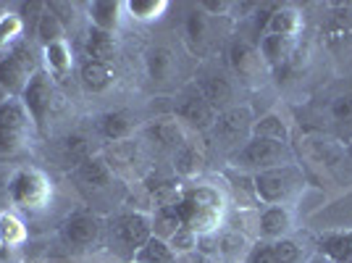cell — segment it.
<instances>
[{"instance_id": "6da1fadb", "label": "cell", "mask_w": 352, "mask_h": 263, "mask_svg": "<svg viewBox=\"0 0 352 263\" xmlns=\"http://www.w3.org/2000/svg\"><path fill=\"white\" fill-rule=\"evenodd\" d=\"M223 208H226L223 195L219 187H210V185H187L182 187L179 200H176L182 224L190 227L200 237L213 234L223 227Z\"/></svg>"}, {"instance_id": "7a4b0ae2", "label": "cell", "mask_w": 352, "mask_h": 263, "mask_svg": "<svg viewBox=\"0 0 352 263\" xmlns=\"http://www.w3.org/2000/svg\"><path fill=\"white\" fill-rule=\"evenodd\" d=\"M105 237H108V250L116 255L121 263H132L140 248L153 237L150 229V216L142 211H124L105 221Z\"/></svg>"}, {"instance_id": "3957f363", "label": "cell", "mask_w": 352, "mask_h": 263, "mask_svg": "<svg viewBox=\"0 0 352 263\" xmlns=\"http://www.w3.org/2000/svg\"><path fill=\"white\" fill-rule=\"evenodd\" d=\"M229 161H232V169H236V171L258 174V171H265V169H276V166H289V163H294V150L289 143L250 137L236 153H232Z\"/></svg>"}, {"instance_id": "277c9868", "label": "cell", "mask_w": 352, "mask_h": 263, "mask_svg": "<svg viewBox=\"0 0 352 263\" xmlns=\"http://www.w3.org/2000/svg\"><path fill=\"white\" fill-rule=\"evenodd\" d=\"M8 200L16 211L40 213L53 200V182L40 169H16L8 179Z\"/></svg>"}, {"instance_id": "5b68a950", "label": "cell", "mask_w": 352, "mask_h": 263, "mask_svg": "<svg viewBox=\"0 0 352 263\" xmlns=\"http://www.w3.org/2000/svg\"><path fill=\"white\" fill-rule=\"evenodd\" d=\"M40 72V56L32 43H16L0 56V85L11 98H21L30 79Z\"/></svg>"}, {"instance_id": "8992f818", "label": "cell", "mask_w": 352, "mask_h": 263, "mask_svg": "<svg viewBox=\"0 0 352 263\" xmlns=\"http://www.w3.org/2000/svg\"><path fill=\"white\" fill-rule=\"evenodd\" d=\"M305 185V176L300 171L297 163L289 166H276V169H265L252 174V187H255V198L263 205H284L294 192Z\"/></svg>"}, {"instance_id": "52a82bcc", "label": "cell", "mask_w": 352, "mask_h": 263, "mask_svg": "<svg viewBox=\"0 0 352 263\" xmlns=\"http://www.w3.org/2000/svg\"><path fill=\"white\" fill-rule=\"evenodd\" d=\"M30 129H34V124H32L24 103L19 98H8L0 105V156L19 153L27 143Z\"/></svg>"}, {"instance_id": "ba28073f", "label": "cell", "mask_w": 352, "mask_h": 263, "mask_svg": "<svg viewBox=\"0 0 352 263\" xmlns=\"http://www.w3.org/2000/svg\"><path fill=\"white\" fill-rule=\"evenodd\" d=\"M19 101L24 103L32 124H34V129L45 132L47 121L53 116V108H56V85H53V76L45 72V69H40V72L30 79V85L21 92Z\"/></svg>"}, {"instance_id": "9c48e42d", "label": "cell", "mask_w": 352, "mask_h": 263, "mask_svg": "<svg viewBox=\"0 0 352 263\" xmlns=\"http://www.w3.org/2000/svg\"><path fill=\"white\" fill-rule=\"evenodd\" d=\"M252 124H255V114L250 105H232L219 114L210 134L216 137V143L236 153L252 137Z\"/></svg>"}, {"instance_id": "30bf717a", "label": "cell", "mask_w": 352, "mask_h": 263, "mask_svg": "<svg viewBox=\"0 0 352 263\" xmlns=\"http://www.w3.org/2000/svg\"><path fill=\"white\" fill-rule=\"evenodd\" d=\"M174 116L179 118V124L190 132H210L216 118H219V111L210 105V103L197 92L195 85H187L176 95L174 103Z\"/></svg>"}, {"instance_id": "8fae6325", "label": "cell", "mask_w": 352, "mask_h": 263, "mask_svg": "<svg viewBox=\"0 0 352 263\" xmlns=\"http://www.w3.org/2000/svg\"><path fill=\"white\" fill-rule=\"evenodd\" d=\"M105 234V221L98 213L79 211L60 224L58 237L69 250H89L95 248Z\"/></svg>"}, {"instance_id": "7c38bea8", "label": "cell", "mask_w": 352, "mask_h": 263, "mask_svg": "<svg viewBox=\"0 0 352 263\" xmlns=\"http://www.w3.org/2000/svg\"><path fill=\"white\" fill-rule=\"evenodd\" d=\"M195 87H197V92L206 98L216 111H226V108H232V105H236L234 103V82L226 76L223 72H200L197 76H195V82H192Z\"/></svg>"}, {"instance_id": "4fadbf2b", "label": "cell", "mask_w": 352, "mask_h": 263, "mask_svg": "<svg viewBox=\"0 0 352 263\" xmlns=\"http://www.w3.org/2000/svg\"><path fill=\"white\" fill-rule=\"evenodd\" d=\"M140 134L145 137L150 145L161 147V150H168V153H176L179 147L184 145V140H187V129L179 124L176 116L153 118V121H147L145 127L140 129Z\"/></svg>"}, {"instance_id": "5bb4252c", "label": "cell", "mask_w": 352, "mask_h": 263, "mask_svg": "<svg viewBox=\"0 0 352 263\" xmlns=\"http://www.w3.org/2000/svg\"><path fill=\"white\" fill-rule=\"evenodd\" d=\"M72 179L79 185V190H89V192H103L113 185V169L108 166V161L100 156H89L87 161H82L76 169L72 171Z\"/></svg>"}, {"instance_id": "9a60e30c", "label": "cell", "mask_w": 352, "mask_h": 263, "mask_svg": "<svg viewBox=\"0 0 352 263\" xmlns=\"http://www.w3.org/2000/svg\"><path fill=\"white\" fill-rule=\"evenodd\" d=\"M226 59H229V66H232L234 76L245 79V82L255 79L258 72H261V66H265L263 59H261V53H258V45H252L250 40H245V37H234V40L229 43Z\"/></svg>"}, {"instance_id": "2e32d148", "label": "cell", "mask_w": 352, "mask_h": 263, "mask_svg": "<svg viewBox=\"0 0 352 263\" xmlns=\"http://www.w3.org/2000/svg\"><path fill=\"white\" fill-rule=\"evenodd\" d=\"M95 129L105 143H121V140H129L140 129V121L132 111L118 108V111H105L95 118Z\"/></svg>"}, {"instance_id": "e0dca14e", "label": "cell", "mask_w": 352, "mask_h": 263, "mask_svg": "<svg viewBox=\"0 0 352 263\" xmlns=\"http://www.w3.org/2000/svg\"><path fill=\"white\" fill-rule=\"evenodd\" d=\"M184 45L192 56H206L213 45L210 37V16L206 11H200L197 6L192 8L187 19H184Z\"/></svg>"}, {"instance_id": "ac0fdd59", "label": "cell", "mask_w": 352, "mask_h": 263, "mask_svg": "<svg viewBox=\"0 0 352 263\" xmlns=\"http://www.w3.org/2000/svg\"><path fill=\"white\" fill-rule=\"evenodd\" d=\"M292 227V213L287 205H265L258 216V232L268 242H276L281 237H287Z\"/></svg>"}, {"instance_id": "d6986e66", "label": "cell", "mask_w": 352, "mask_h": 263, "mask_svg": "<svg viewBox=\"0 0 352 263\" xmlns=\"http://www.w3.org/2000/svg\"><path fill=\"white\" fill-rule=\"evenodd\" d=\"M79 82H82V87L87 90V92L100 95V92L113 87L116 74H113V69H111V63H100V61L85 59L82 63H79Z\"/></svg>"}, {"instance_id": "ffe728a7", "label": "cell", "mask_w": 352, "mask_h": 263, "mask_svg": "<svg viewBox=\"0 0 352 263\" xmlns=\"http://www.w3.org/2000/svg\"><path fill=\"white\" fill-rule=\"evenodd\" d=\"M145 72L153 82L166 85L176 74V53L168 45H155L145 53Z\"/></svg>"}, {"instance_id": "44dd1931", "label": "cell", "mask_w": 352, "mask_h": 263, "mask_svg": "<svg viewBox=\"0 0 352 263\" xmlns=\"http://www.w3.org/2000/svg\"><path fill=\"white\" fill-rule=\"evenodd\" d=\"M87 19L89 27L116 34L118 27H121V19H124V3H113V0L87 3Z\"/></svg>"}, {"instance_id": "7402d4cb", "label": "cell", "mask_w": 352, "mask_h": 263, "mask_svg": "<svg viewBox=\"0 0 352 263\" xmlns=\"http://www.w3.org/2000/svg\"><path fill=\"white\" fill-rule=\"evenodd\" d=\"M258 53L263 59L265 66L276 69V66H287L294 53V37H281V34H261L258 43Z\"/></svg>"}, {"instance_id": "603a6c76", "label": "cell", "mask_w": 352, "mask_h": 263, "mask_svg": "<svg viewBox=\"0 0 352 263\" xmlns=\"http://www.w3.org/2000/svg\"><path fill=\"white\" fill-rule=\"evenodd\" d=\"M203 163H206V147L203 143H195V140H184V145L174 153V171L182 179H192L203 171Z\"/></svg>"}, {"instance_id": "cb8c5ba5", "label": "cell", "mask_w": 352, "mask_h": 263, "mask_svg": "<svg viewBox=\"0 0 352 263\" xmlns=\"http://www.w3.org/2000/svg\"><path fill=\"white\" fill-rule=\"evenodd\" d=\"M103 158L108 161V166L113 169V174H121L126 169H134L140 158H142V147L140 143L129 137V140H121V143H111L103 150Z\"/></svg>"}, {"instance_id": "d4e9b609", "label": "cell", "mask_w": 352, "mask_h": 263, "mask_svg": "<svg viewBox=\"0 0 352 263\" xmlns=\"http://www.w3.org/2000/svg\"><path fill=\"white\" fill-rule=\"evenodd\" d=\"M85 53H87V59H92V61L113 63V59L118 56V37L111 34V32L89 27L87 34H85Z\"/></svg>"}, {"instance_id": "484cf974", "label": "cell", "mask_w": 352, "mask_h": 263, "mask_svg": "<svg viewBox=\"0 0 352 263\" xmlns=\"http://www.w3.org/2000/svg\"><path fill=\"white\" fill-rule=\"evenodd\" d=\"M321 43L329 50H342L352 43V19L344 14H331L321 24Z\"/></svg>"}, {"instance_id": "4316f807", "label": "cell", "mask_w": 352, "mask_h": 263, "mask_svg": "<svg viewBox=\"0 0 352 263\" xmlns=\"http://www.w3.org/2000/svg\"><path fill=\"white\" fill-rule=\"evenodd\" d=\"M300 30V14L292 6H274L265 19V27L261 34H281V37H294Z\"/></svg>"}, {"instance_id": "83f0119b", "label": "cell", "mask_w": 352, "mask_h": 263, "mask_svg": "<svg viewBox=\"0 0 352 263\" xmlns=\"http://www.w3.org/2000/svg\"><path fill=\"white\" fill-rule=\"evenodd\" d=\"M43 61H45V72L50 74L53 79H60L72 72L74 59H72V48L66 40H58V43H50L43 48Z\"/></svg>"}, {"instance_id": "f1b7e54d", "label": "cell", "mask_w": 352, "mask_h": 263, "mask_svg": "<svg viewBox=\"0 0 352 263\" xmlns=\"http://www.w3.org/2000/svg\"><path fill=\"white\" fill-rule=\"evenodd\" d=\"M58 156H60V161L66 163V169L74 171L79 163L87 161L89 156H92V150H89V140L82 134V132H72V134H66V137L58 143Z\"/></svg>"}, {"instance_id": "f546056e", "label": "cell", "mask_w": 352, "mask_h": 263, "mask_svg": "<svg viewBox=\"0 0 352 263\" xmlns=\"http://www.w3.org/2000/svg\"><path fill=\"white\" fill-rule=\"evenodd\" d=\"M252 137H261V140H276V143H289V127L281 114L271 111L263 116H255L252 124Z\"/></svg>"}, {"instance_id": "4dcf8cb0", "label": "cell", "mask_w": 352, "mask_h": 263, "mask_svg": "<svg viewBox=\"0 0 352 263\" xmlns=\"http://www.w3.org/2000/svg\"><path fill=\"white\" fill-rule=\"evenodd\" d=\"M184 224L179 219V211H176V203L174 205H158L155 208V213L150 216V229H153V237H158V240H171L179 229H182Z\"/></svg>"}, {"instance_id": "1f68e13d", "label": "cell", "mask_w": 352, "mask_h": 263, "mask_svg": "<svg viewBox=\"0 0 352 263\" xmlns=\"http://www.w3.org/2000/svg\"><path fill=\"white\" fill-rule=\"evenodd\" d=\"M27 240H30L27 224L19 219L16 213L3 211V213H0V245L6 250H14V248H21Z\"/></svg>"}, {"instance_id": "d6a6232c", "label": "cell", "mask_w": 352, "mask_h": 263, "mask_svg": "<svg viewBox=\"0 0 352 263\" xmlns=\"http://www.w3.org/2000/svg\"><path fill=\"white\" fill-rule=\"evenodd\" d=\"M321 255H326L329 261L334 263H350L352 258V232H334L323 234L321 240Z\"/></svg>"}, {"instance_id": "836d02e7", "label": "cell", "mask_w": 352, "mask_h": 263, "mask_svg": "<svg viewBox=\"0 0 352 263\" xmlns=\"http://www.w3.org/2000/svg\"><path fill=\"white\" fill-rule=\"evenodd\" d=\"M132 263H179V258L174 255V250H171V245L166 240L150 237L145 245L140 248V253L134 255Z\"/></svg>"}, {"instance_id": "e575fe53", "label": "cell", "mask_w": 352, "mask_h": 263, "mask_svg": "<svg viewBox=\"0 0 352 263\" xmlns=\"http://www.w3.org/2000/svg\"><path fill=\"white\" fill-rule=\"evenodd\" d=\"M34 37H37V43L43 45V48L50 43H58V40H66V30H63V24L58 21V16L50 11V6L40 16V21L34 27Z\"/></svg>"}, {"instance_id": "d590c367", "label": "cell", "mask_w": 352, "mask_h": 263, "mask_svg": "<svg viewBox=\"0 0 352 263\" xmlns=\"http://www.w3.org/2000/svg\"><path fill=\"white\" fill-rule=\"evenodd\" d=\"M168 8L166 0H129L124 3V11L132 16L134 21H155L161 19Z\"/></svg>"}, {"instance_id": "8d00e7d4", "label": "cell", "mask_w": 352, "mask_h": 263, "mask_svg": "<svg viewBox=\"0 0 352 263\" xmlns=\"http://www.w3.org/2000/svg\"><path fill=\"white\" fill-rule=\"evenodd\" d=\"M24 30H27V27H24V21L19 19V14H11V11L0 14V53H3V48H8V45L14 48Z\"/></svg>"}, {"instance_id": "74e56055", "label": "cell", "mask_w": 352, "mask_h": 263, "mask_svg": "<svg viewBox=\"0 0 352 263\" xmlns=\"http://www.w3.org/2000/svg\"><path fill=\"white\" fill-rule=\"evenodd\" d=\"M168 245H171V250H174L176 258L190 255V253H195V250H197V245H200V234L192 232L190 227H182V229H179L171 240H168Z\"/></svg>"}, {"instance_id": "f35d334b", "label": "cell", "mask_w": 352, "mask_h": 263, "mask_svg": "<svg viewBox=\"0 0 352 263\" xmlns=\"http://www.w3.org/2000/svg\"><path fill=\"white\" fill-rule=\"evenodd\" d=\"M274 253H276V261L279 263H300V255H302V250L300 245L289 240V237H281L274 242Z\"/></svg>"}, {"instance_id": "ab89813d", "label": "cell", "mask_w": 352, "mask_h": 263, "mask_svg": "<svg viewBox=\"0 0 352 263\" xmlns=\"http://www.w3.org/2000/svg\"><path fill=\"white\" fill-rule=\"evenodd\" d=\"M248 263H279L276 261V253H274V242H268V240H258V242H252V248H250Z\"/></svg>"}, {"instance_id": "60d3db41", "label": "cell", "mask_w": 352, "mask_h": 263, "mask_svg": "<svg viewBox=\"0 0 352 263\" xmlns=\"http://www.w3.org/2000/svg\"><path fill=\"white\" fill-rule=\"evenodd\" d=\"M50 6V11L58 16V21L63 24V30L69 32L74 24V14H76V6H72V3H58V0H53V3H47Z\"/></svg>"}, {"instance_id": "b9f144b4", "label": "cell", "mask_w": 352, "mask_h": 263, "mask_svg": "<svg viewBox=\"0 0 352 263\" xmlns=\"http://www.w3.org/2000/svg\"><path fill=\"white\" fill-rule=\"evenodd\" d=\"M331 116L337 121H352V95H339L337 101L331 103Z\"/></svg>"}, {"instance_id": "7bdbcfd3", "label": "cell", "mask_w": 352, "mask_h": 263, "mask_svg": "<svg viewBox=\"0 0 352 263\" xmlns=\"http://www.w3.org/2000/svg\"><path fill=\"white\" fill-rule=\"evenodd\" d=\"M197 8L200 11H206L208 16H223L229 8H234V3H226V0H203V3H197Z\"/></svg>"}, {"instance_id": "ee69618b", "label": "cell", "mask_w": 352, "mask_h": 263, "mask_svg": "<svg viewBox=\"0 0 352 263\" xmlns=\"http://www.w3.org/2000/svg\"><path fill=\"white\" fill-rule=\"evenodd\" d=\"M179 263H219V261L210 258V255H206V253H200V250H195V253H190V255H182Z\"/></svg>"}, {"instance_id": "f6af8a7d", "label": "cell", "mask_w": 352, "mask_h": 263, "mask_svg": "<svg viewBox=\"0 0 352 263\" xmlns=\"http://www.w3.org/2000/svg\"><path fill=\"white\" fill-rule=\"evenodd\" d=\"M8 98H11V95H8V92H6V90H3V85H0V105H3V103L8 101Z\"/></svg>"}, {"instance_id": "bcb514c9", "label": "cell", "mask_w": 352, "mask_h": 263, "mask_svg": "<svg viewBox=\"0 0 352 263\" xmlns=\"http://www.w3.org/2000/svg\"><path fill=\"white\" fill-rule=\"evenodd\" d=\"M310 263H334V261H329L326 255H316V258H313V261H310Z\"/></svg>"}, {"instance_id": "7dc6e473", "label": "cell", "mask_w": 352, "mask_h": 263, "mask_svg": "<svg viewBox=\"0 0 352 263\" xmlns=\"http://www.w3.org/2000/svg\"><path fill=\"white\" fill-rule=\"evenodd\" d=\"M6 255H8V250H6V248H3V245H0V261H3Z\"/></svg>"}, {"instance_id": "c3c4849f", "label": "cell", "mask_w": 352, "mask_h": 263, "mask_svg": "<svg viewBox=\"0 0 352 263\" xmlns=\"http://www.w3.org/2000/svg\"><path fill=\"white\" fill-rule=\"evenodd\" d=\"M350 156H352V147H350Z\"/></svg>"}, {"instance_id": "681fc988", "label": "cell", "mask_w": 352, "mask_h": 263, "mask_svg": "<svg viewBox=\"0 0 352 263\" xmlns=\"http://www.w3.org/2000/svg\"><path fill=\"white\" fill-rule=\"evenodd\" d=\"M350 261H352V258H350Z\"/></svg>"}]
</instances>
